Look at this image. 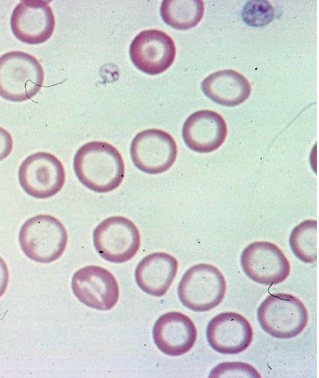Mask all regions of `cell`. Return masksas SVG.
<instances>
[{
	"label": "cell",
	"mask_w": 319,
	"mask_h": 378,
	"mask_svg": "<svg viewBox=\"0 0 319 378\" xmlns=\"http://www.w3.org/2000/svg\"><path fill=\"white\" fill-rule=\"evenodd\" d=\"M72 288L82 303L98 310H109L118 300L119 288L115 277L99 266H87L76 271Z\"/></svg>",
	"instance_id": "11"
},
{
	"label": "cell",
	"mask_w": 319,
	"mask_h": 378,
	"mask_svg": "<svg viewBox=\"0 0 319 378\" xmlns=\"http://www.w3.org/2000/svg\"><path fill=\"white\" fill-rule=\"evenodd\" d=\"M177 259L165 252L147 255L138 263L135 271V281L145 293L160 297L171 285L177 271Z\"/></svg>",
	"instance_id": "16"
},
{
	"label": "cell",
	"mask_w": 319,
	"mask_h": 378,
	"mask_svg": "<svg viewBox=\"0 0 319 378\" xmlns=\"http://www.w3.org/2000/svg\"><path fill=\"white\" fill-rule=\"evenodd\" d=\"M96 252L107 261L121 263L131 260L140 245L136 225L129 219L114 216L100 222L93 232Z\"/></svg>",
	"instance_id": "6"
},
{
	"label": "cell",
	"mask_w": 319,
	"mask_h": 378,
	"mask_svg": "<svg viewBox=\"0 0 319 378\" xmlns=\"http://www.w3.org/2000/svg\"><path fill=\"white\" fill-rule=\"evenodd\" d=\"M175 54L173 40L165 32L155 29L139 33L129 47V55L133 65L149 75L166 71L173 64Z\"/></svg>",
	"instance_id": "10"
},
{
	"label": "cell",
	"mask_w": 319,
	"mask_h": 378,
	"mask_svg": "<svg viewBox=\"0 0 319 378\" xmlns=\"http://www.w3.org/2000/svg\"><path fill=\"white\" fill-rule=\"evenodd\" d=\"M10 27L17 39L36 45L51 37L55 27V18L48 1L23 0L12 11Z\"/></svg>",
	"instance_id": "12"
},
{
	"label": "cell",
	"mask_w": 319,
	"mask_h": 378,
	"mask_svg": "<svg viewBox=\"0 0 319 378\" xmlns=\"http://www.w3.org/2000/svg\"><path fill=\"white\" fill-rule=\"evenodd\" d=\"M73 166L80 182L99 193L116 189L124 177L122 155L105 142L93 141L82 145L74 155Z\"/></svg>",
	"instance_id": "1"
},
{
	"label": "cell",
	"mask_w": 319,
	"mask_h": 378,
	"mask_svg": "<svg viewBox=\"0 0 319 378\" xmlns=\"http://www.w3.org/2000/svg\"><path fill=\"white\" fill-rule=\"evenodd\" d=\"M289 245L294 255L306 263L317 259V221L306 220L291 232Z\"/></svg>",
	"instance_id": "19"
},
{
	"label": "cell",
	"mask_w": 319,
	"mask_h": 378,
	"mask_svg": "<svg viewBox=\"0 0 319 378\" xmlns=\"http://www.w3.org/2000/svg\"><path fill=\"white\" fill-rule=\"evenodd\" d=\"M19 241L22 251L30 259L49 263L59 258L65 252L67 233L56 218L39 214L23 224Z\"/></svg>",
	"instance_id": "3"
},
{
	"label": "cell",
	"mask_w": 319,
	"mask_h": 378,
	"mask_svg": "<svg viewBox=\"0 0 319 378\" xmlns=\"http://www.w3.org/2000/svg\"><path fill=\"white\" fill-rule=\"evenodd\" d=\"M22 189L36 199H47L56 194L65 181L63 165L54 155L37 152L29 155L19 169Z\"/></svg>",
	"instance_id": "7"
},
{
	"label": "cell",
	"mask_w": 319,
	"mask_h": 378,
	"mask_svg": "<svg viewBox=\"0 0 319 378\" xmlns=\"http://www.w3.org/2000/svg\"><path fill=\"white\" fill-rule=\"evenodd\" d=\"M177 144L168 133L148 129L138 133L130 146V155L135 166L147 174H160L174 164Z\"/></svg>",
	"instance_id": "8"
},
{
	"label": "cell",
	"mask_w": 319,
	"mask_h": 378,
	"mask_svg": "<svg viewBox=\"0 0 319 378\" xmlns=\"http://www.w3.org/2000/svg\"><path fill=\"white\" fill-rule=\"evenodd\" d=\"M44 71L38 60L21 52H9L0 57V96L11 102L31 99L41 89Z\"/></svg>",
	"instance_id": "2"
},
{
	"label": "cell",
	"mask_w": 319,
	"mask_h": 378,
	"mask_svg": "<svg viewBox=\"0 0 319 378\" xmlns=\"http://www.w3.org/2000/svg\"><path fill=\"white\" fill-rule=\"evenodd\" d=\"M308 313L296 297L285 293L270 294L257 310L262 329L270 335L289 339L299 335L308 322Z\"/></svg>",
	"instance_id": "4"
},
{
	"label": "cell",
	"mask_w": 319,
	"mask_h": 378,
	"mask_svg": "<svg viewBox=\"0 0 319 378\" xmlns=\"http://www.w3.org/2000/svg\"><path fill=\"white\" fill-rule=\"evenodd\" d=\"M201 87L211 100L226 107H235L243 103L251 93L248 80L232 69L211 74L203 80Z\"/></svg>",
	"instance_id": "17"
},
{
	"label": "cell",
	"mask_w": 319,
	"mask_h": 378,
	"mask_svg": "<svg viewBox=\"0 0 319 378\" xmlns=\"http://www.w3.org/2000/svg\"><path fill=\"white\" fill-rule=\"evenodd\" d=\"M12 138L10 133L0 126V162L6 159L12 151Z\"/></svg>",
	"instance_id": "22"
},
{
	"label": "cell",
	"mask_w": 319,
	"mask_h": 378,
	"mask_svg": "<svg viewBox=\"0 0 319 378\" xmlns=\"http://www.w3.org/2000/svg\"><path fill=\"white\" fill-rule=\"evenodd\" d=\"M208 377H255L260 374L251 365L243 362H223L214 367Z\"/></svg>",
	"instance_id": "21"
},
{
	"label": "cell",
	"mask_w": 319,
	"mask_h": 378,
	"mask_svg": "<svg viewBox=\"0 0 319 378\" xmlns=\"http://www.w3.org/2000/svg\"><path fill=\"white\" fill-rule=\"evenodd\" d=\"M208 344L218 353L234 355L245 351L253 338V330L248 320L234 312L217 315L206 328Z\"/></svg>",
	"instance_id": "13"
},
{
	"label": "cell",
	"mask_w": 319,
	"mask_h": 378,
	"mask_svg": "<svg viewBox=\"0 0 319 378\" xmlns=\"http://www.w3.org/2000/svg\"><path fill=\"white\" fill-rule=\"evenodd\" d=\"M241 16L248 25L260 27L273 20L274 10L267 1H250L244 5Z\"/></svg>",
	"instance_id": "20"
},
{
	"label": "cell",
	"mask_w": 319,
	"mask_h": 378,
	"mask_svg": "<svg viewBox=\"0 0 319 378\" xmlns=\"http://www.w3.org/2000/svg\"><path fill=\"white\" fill-rule=\"evenodd\" d=\"M228 133L223 118L211 110H200L189 115L182 127L186 145L198 153H209L219 148Z\"/></svg>",
	"instance_id": "15"
},
{
	"label": "cell",
	"mask_w": 319,
	"mask_h": 378,
	"mask_svg": "<svg viewBox=\"0 0 319 378\" xmlns=\"http://www.w3.org/2000/svg\"><path fill=\"white\" fill-rule=\"evenodd\" d=\"M241 264L248 277L271 286L283 282L290 272V264L282 250L267 241H256L243 251Z\"/></svg>",
	"instance_id": "9"
},
{
	"label": "cell",
	"mask_w": 319,
	"mask_h": 378,
	"mask_svg": "<svg viewBox=\"0 0 319 378\" xmlns=\"http://www.w3.org/2000/svg\"><path fill=\"white\" fill-rule=\"evenodd\" d=\"M204 13L201 0H164L160 7L164 23L176 30H186L196 26Z\"/></svg>",
	"instance_id": "18"
},
{
	"label": "cell",
	"mask_w": 319,
	"mask_h": 378,
	"mask_svg": "<svg viewBox=\"0 0 319 378\" xmlns=\"http://www.w3.org/2000/svg\"><path fill=\"white\" fill-rule=\"evenodd\" d=\"M226 282L222 273L214 265L200 263L189 268L178 285L181 302L194 311H208L223 300Z\"/></svg>",
	"instance_id": "5"
},
{
	"label": "cell",
	"mask_w": 319,
	"mask_h": 378,
	"mask_svg": "<svg viewBox=\"0 0 319 378\" xmlns=\"http://www.w3.org/2000/svg\"><path fill=\"white\" fill-rule=\"evenodd\" d=\"M9 279L7 265L3 259L0 257V297L5 293Z\"/></svg>",
	"instance_id": "23"
},
{
	"label": "cell",
	"mask_w": 319,
	"mask_h": 378,
	"mask_svg": "<svg viewBox=\"0 0 319 378\" xmlns=\"http://www.w3.org/2000/svg\"><path fill=\"white\" fill-rule=\"evenodd\" d=\"M197 336V329L191 319L177 311L161 315L153 329L155 345L163 353L170 356H179L188 352L194 346Z\"/></svg>",
	"instance_id": "14"
}]
</instances>
